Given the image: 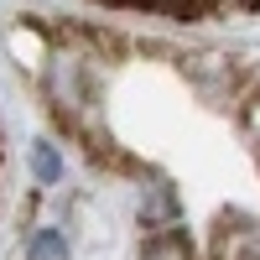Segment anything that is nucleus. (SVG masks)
<instances>
[{
    "mask_svg": "<svg viewBox=\"0 0 260 260\" xmlns=\"http://www.w3.org/2000/svg\"><path fill=\"white\" fill-rule=\"evenodd\" d=\"M42 94L68 130H83V120L94 110V62L78 47H52L42 62Z\"/></svg>",
    "mask_w": 260,
    "mask_h": 260,
    "instance_id": "f257e3e1",
    "label": "nucleus"
},
{
    "mask_svg": "<svg viewBox=\"0 0 260 260\" xmlns=\"http://www.w3.org/2000/svg\"><path fill=\"white\" fill-rule=\"evenodd\" d=\"M213 260H260V224L245 213H224L213 229Z\"/></svg>",
    "mask_w": 260,
    "mask_h": 260,
    "instance_id": "f03ea898",
    "label": "nucleus"
},
{
    "mask_svg": "<svg viewBox=\"0 0 260 260\" xmlns=\"http://www.w3.org/2000/svg\"><path fill=\"white\" fill-rule=\"evenodd\" d=\"M136 213H141L146 234H151V229H172V224H177V213H182V198H177V187H172V182H161V177H156L151 187H141Z\"/></svg>",
    "mask_w": 260,
    "mask_h": 260,
    "instance_id": "7ed1b4c3",
    "label": "nucleus"
},
{
    "mask_svg": "<svg viewBox=\"0 0 260 260\" xmlns=\"http://www.w3.org/2000/svg\"><path fill=\"white\" fill-rule=\"evenodd\" d=\"M182 68H187V78L198 83L203 94H234V68H229V57L192 52V57H182Z\"/></svg>",
    "mask_w": 260,
    "mask_h": 260,
    "instance_id": "20e7f679",
    "label": "nucleus"
},
{
    "mask_svg": "<svg viewBox=\"0 0 260 260\" xmlns=\"http://www.w3.org/2000/svg\"><path fill=\"white\" fill-rule=\"evenodd\" d=\"M136 260H192V240H187V229L182 224H172V229H151Z\"/></svg>",
    "mask_w": 260,
    "mask_h": 260,
    "instance_id": "39448f33",
    "label": "nucleus"
},
{
    "mask_svg": "<svg viewBox=\"0 0 260 260\" xmlns=\"http://www.w3.org/2000/svg\"><path fill=\"white\" fill-rule=\"evenodd\" d=\"M21 255H26V260H68L73 245H68V234H62L57 224H37L26 234V245H21Z\"/></svg>",
    "mask_w": 260,
    "mask_h": 260,
    "instance_id": "423d86ee",
    "label": "nucleus"
},
{
    "mask_svg": "<svg viewBox=\"0 0 260 260\" xmlns=\"http://www.w3.org/2000/svg\"><path fill=\"white\" fill-rule=\"evenodd\" d=\"M26 167H31V177H37L42 187H57V182H62V151H57L52 141H31Z\"/></svg>",
    "mask_w": 260,
    "mask_h": 260,
    "instance_id": "0eeeda50",
    "label": "nucleus"
},
{
    "mask_svg": "<svg viewBox=\"0 0 260 260\" xmlns=\"http://www.w3.org/2000/svg\"><path fill=\"white\" fill-rule=\"evenodd\" d=\"M245 125H250V136L260 141V99H250V104H245Z\"/></svg>",
    "mask_w": 260,
    "mask_h": 260,
    "instance_id": "6e6552de",
    "label": "nucleus"
}]
</instances>
